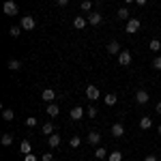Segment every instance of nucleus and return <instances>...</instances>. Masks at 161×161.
Instances as JSON below:
<instances>
[{
  "instance_id": "nucleus-1",
  "label": "nucleus",
  "mask_w": 161,
  "mask_h": 161,
  "mask_svg": "<svg viewBox=\"0 0 161 161\" xmlns=\"http://www.w3.org/2000/svg\"><path fill=\"white\" fill-rule=\"evenodd\" d=\"M2 11H4V15H17V4L13 2V0H7L4 4H2Z\"/></svg>"
},
{
  "instance_id": "nucleus-2",
  "label": "nucleus",
  "mask_w": 161,
  "mask_h": 161,
  "mask_svg": "<svg viewBox=\"0 0 161 161\" xmlns=\"http://www.w3.org/2000/svg\"><path fill=\"white\" fill-rule=\"evenodd\" d=\"M22 30H35V26H37V22H35V17L32 15H26V17H22Z\"/></svg>"
},
{
  "instance_id": "nucleus-3",
  "label": "nucleus",
  "mask_w": 161,
  "mask_h": 161,
  "mask_svg": "<svg viewBox=\"0 0 161 161\" xmlns=\"http://www.w3.org/2000/svg\"><path fill=\"white\" fill-rule=\"evenodd\" d=\"M112 136L114 137H123L125 136V125L123 123H114L112 125Z\"/></svg>"
},
{
  "instance_id": "nucleus-4",
  "label": "nucleus",
  "mask_w": 161,
  "mask_h": 161,
  "mask_svg": "<svg viewBox=\"0 0 161 161\" xmlns=\"http://www.w3.org/2000/svg\"><path fill=\"white\" fill-rule=\"evenodd\" d=\"M148 92L146 90H137L136 92V103H140V105H144V103H148Z\"/></svg>"
},
{
  "instance_id": "nucleus-5",
  "label": "nucleus",
  "mask_w": 161,
  "mask_h": 161,
  "mask_svg": "<svg viewBox=\"0 0 161 161\" xmlns=\"http://www.w3.org/2000/svg\"><path fill=\"white\" fill-rule=\"evenodd\" d=\"M86 142L88 144H92V146H99V142H101V136L97 133V131H90L86 136Z\"/></svg>"
},
{
  "instance_id": "nucleus-6",
  "label": "nucleus",
  "mask_w": 161,
  "mask_h": 161,
  "mask_svg": "<svg viewBox=\"0 0 161 161\" xmlns=\"http://www.w3.org/2000/svg\"><path fill=\"white\" fill-rule=\"evenodd\" d=\"M86 97L90 101H97L99 99V88L97 86H86Z\"/></svg>"
},
{
  "instance_id": "nucleus-7",
  "label": "nucleus",
  "mask_w": 161,
  "mask_h": 161,
  "mask_svg": "<svg viewBox=\"0 0 161 161\" xmlns=\"http://www.w3.org/2000/svg\"><path fill=\"white\" fill-rule=\"evenodd\" d=\"M137 30H140V19H129V22H127V32L133 35Z\"/></svg>"
},
{
  "instance_id": "nucleus-8",
  "label": "nucleus",
  "mask_w": 161,
  "mask_h": 161,
  "mask_svg": "<svg viewBox=\"0 0 161 161\" xmlns=\"http://www.w3.org/2000/svg\"><path fill=\"white\" fill-rule=\"evenodd\" d=\"M41 97H43V101H45V103H52V101L56 99V92H54L52 88H45V90L41 92Z\"/></svg>"
},
{
  "instance_id": "nucleus-9",
  "label": "nucleus",
  "mask_w": 161,
  "mask_h": 161,
  "mask_svg": "<svg viewBox=\"0 0 161 161\" xmlns=\"http://www.w3.org/2000/svg\"><path fill=\"white\" fill-rule=\"evenodd\" d=\"M47 116H52V118H56L58 114H60V108H58V103H47Z\"/></svg>"
},
{
  "instance_id": "nucleus-10",
  "label": "nucleus",
  "mask_w": 161,
  "mask_h": 161,
  "mask_svg": "<svg viewBox=\"0 0 161 161\" xmlns=\"http://www.w3.org/2000/svg\"><path fill=\"white\" fill-rule=\"evenodd\" d=\"M82 116H84V110H82L80 105L71 108V120H82Z\"/></svg>"
},
{
  "instance_id": "nucleus-11",
  "label": "nucleus",
  "mask_w": 161,
  "mask_h": 161,
  "mask_svg": "<svg viewBox=\"0 0 161 161\" xmlns=\"http://www.w3.org/2000/svg\"><path fill=\"white\" fill-rule=\"evenodd\" d=\"M118 62H120L123 67H127V64L131 62V52H120V54H118Z\"/></svg>"
},
{
  "instance_id": "nucleus-12",
  "label": "nucleus",
  "mask_w": 161,
  "mask_h": 161,
  "mask_svg": "<svg viewBox=\"0 0 161 161\" xmlns=\"http://www.w3.org/2000/svg\"><path fill=\"white\" fill-rule=\"evenodd\" d=\"M101 22H103L101 13H90V15H88V24H92V26H99Z\"/></svg>"
},
{
  "instance_id": "nucleus-13",
  "label": "nucleus",
  "mask_w": 161,
  "mask_h": 161,
  "mask_svg": "<svg viewBox=\"0 0 161 161\" xmlns=\"http://www.w3.org/2000/svg\"><path fill=\"white\" fill-rule=\"evenodd\" d=\"M108 52L116 56V54H120L123 50H120V45H118V41H110V43H108Z\"/></svg>"
},
{
  "instance_id": "nucleus-14",
  "label": "nucleus",
  "mask_w": 161,
  "mask_h": 161,
  "mask_svg": "<svg viewBox=\"0 0 161 161\" xmlns=\"http://www.w3.org/2000/svg\"><path fill=\"white\" fill-rule=\"evenodd\" d=\"M41 129H43V133H45V136H47V137H50V136H54V133H56V129H54V125H52L50 120H47V123L43 125Z\"/></svg>"
},
{
  "instance_id": "nucleus-15",
  "label": "nucleus",
  "mask_w": 161,
  "mask_h": 161,
  "mask_svg": "<svg viewBox=\"0 0 161 161\" xmlns=\"http://www.w3.org/2000/svg\"><path fill=\"white\" fill-rule=\"evenodd\" d=\"M47 144H50L52 148L60 146V136H58V133H54V136H50V137H47Z\"/></svg>"
},
{
  "instance_id": "nucleus-16",
  "label": "nucleus",
  "mask_w": 161,
  "mask_h": 161,
  "mask_svg": "<svg viewBox=\"0 0 161 161\" xmlns=\"http://www.w3.org/2000/svg\"><path fill=\"white\" fill-rule=\"evenodd\" d=\"M116 15H118V19H127V22H129V17H131V15H129V9H127V7H120Z\"/></svg>"
},
{
  "instance_id": "nucleus-17",
  "label": "nucleus",
  "mask_w": 161,
  "mask_h": 161,
  "mask_svg": "<svg viewBox=\"0 0 161 161\" xmlns=\"http://www.w3.org/2000/svg\"><path fill=\"white\" fill-rule=\"evenodd\" d=\"M86 24H88V19H84L82 15H80V17H75V19H73V26L77 28V30H82V28H84Z\"/></svg>"
},
{
  "instance_id": "nucleus-18",
  "label": "nucleus",
  "mask_w": 161,
  "mask_h": 161,
  "mask_svg": "<svg viewBox=\"0 0 161 161\" xmlns=\"http://www.w3.org/2000/svg\"><path fill=\"white\" fill-rule=\"evenodd\" d=\"M150 125H153V120H150L148 116H142V118H140V129L146 131V129H150Z\"/></svg>"
},
{
  "instance_id": "nucleus-19",
  "label": "nucleus",
  "mask_w": 161,
  "mask_h": 161,
  "mask_svg": "<svg viewBox=\"0 0 161 161\" xmlns=\"http://www.w3.org/2000/svg\"><path fill=\"white\" fill-rule=\"evenodd\" d=\"M7 67H9V69H11V71H19V69H22V62H19V60H15V58H11V60H9V64H7Z\"/></svg>"
},
{
  "instance_id": "nucleus-20",
  "label": "nucleus",
  "mask_w": 161,
  "mask_h": 161,
  "mask_svg": "<svg viewBox=\"0 0 161 161\" xmlns=\"http://www.w3.org/2000/svg\"><path fill=\"white\" fill-rule=\"evenodd\" d=\"M19 150H22L24 155H30V140H22V144H19Z\"/></svg>"
},
{
  "instance_id": "nucleus-21",
  "label": "nucleus",
  "mask_w": 161,
  "mask_h": 161,
  "mask_svg": "<svg viewBox=\"0 0 161 161\" xmlns=\"http://www.w3.org/2000/svg\"><path fill=\"white\" fill-rule=\"evenodd\" d=\"M103 101H105V105H116V95H114V92H108Z\"/></svg>"
},
{
  "instance_id": "nucleus-22",
  "label": "nucleus",
  "mask_w": 161,
  "mask_h": 161,
  "mask_svg": "<svg viewBox=\"0 0 161 161\" xmlns=\"http://www.w3.org/2000/svg\"><path fill=\"white\" fill-rule=\"evenodd\" d=\"M0 142H2V146H11V142H13V136H11V133H4V136L0 137Z\"/></svg>"
},
{
  "instance_id": "nucleus-23",
  "label": "nucleus",
  "mask_w": 161,
  "mask_h": 161,
  "mask_svg": "<svg viewBox=\"0 0 161 161\" xmlns=\"http://www.w3.org/2000/svg\"><path fill=\"white\" fill-rule=\"evenodd\" d=\"M161 50V41L159 39H150V52H159Z\"/></svg>"
},
{
  "instance_id": "nucleus-24",
  "label": "nucleus",
  "mask_w": 161,
  "mask_h": 161,
  "mask_svg": "<svg viewBox=\"0 0 161 161\" xmlns=\"http://www.w3.org/2000/svg\"><path fill=\"white\" fill-rule=\"evenodd\" d=\"M2 118H4V120H13V118H15V112L9 110V108H7V110H2Z\"/></svg>"
},
{
  "instance_id": "nucleus-25",
  "label": "nucleus",
  "mask_w": 161,
  "mask_h": 161,
  "mask_svg": "<svg viewBox=\"0 0 161 161\" xmlns=\"http://www.w3.org/2000/svg\"><path fill=\"white\" fill-rule=\"evenodd\" d=\"M95 157H97V159H105V157H110V155H108V150H105V148H101V146H99V148L95 150Z\"/></svg>"
},
{
  "instance_id": "nucleus-26",
  "label": "nucleus",
  "mask_w": 161,
  "mask_h": 161,
  "mask_svg": "<svg viewBox=\"0 0 161 161\" xmlns=\"http://www.w3.org/2000/svg\"><path fill=\"white\" fill-rule=\"evenodd\" d=\"M108 161H123V153H118V150H114V153H110V157H108Z\"/></svg>"
},
{
  "instance_id": "nucleus-27",
  "label": "nucleus",
  "mask_w": 161,
  "mask_h": 161,
  "mask_svg": "<svg viewBox=\"0 0 161 161\" xmlns=\"http://www.w3.org/2000/svg\"><path fill=\"white\" fill-rule=\"evenodd\" d=\"M19 32H22V26H11V30H9V35H11L13 39L19 37Z\"/></svg>"
},
{
  "instance_id": "nucleus-28",
  "label": "nucleus",
  "mask_w": 161,
  "mask_h": 161,
  "mask_svg": "<svg viewBox=\"0 0 161 161\" xmlns=\"http://www.w3.org/2000/svg\"><path fill=\"white\" fill-rule=\"evenodd\" d=\"M24 123H26V127H30V129H32V127H37V118H35V116H28Z\"/></svg>"
},
{
  "instance_id": "nucleus-29",
  "label": "nucleus",
  "mask_w": 161,
  "mask_h": 161,
  "mask_svg": "<svg viewBox=\"0 0 161 161\" xmlns=\"http://www.w3.org/2000/svg\"><path fill=\"white\" fill-rule=\"evenodd\" d=\"M80 142H82V140H80V136H73L71 140H69V144H71L73 148H77V146H80Z\"/></svg>"
},
{
  "instance_id": "nucleus-30",
  "label": "nucleus",
  "mask_w": 161,
  "mask_h": 161,
  "mask_svg": "<svg viewBox=\"0 0 161 161\" xmlns=\"http://www.w3.org/2000/svg\"><path fill=\"white\" fill-rule=\"evenodd\" d=\"M92 9V2L90 0H82V11H90Z\"/></svg>"
},
{
  "instance_id": "nucleus-31",
  "label": "nucleus",
  "mask_w": 161,
  "mask_h": 161,
  "mask_svg": "<svg viewBox=\"0 0 161 161\" xmlns=\"http://www.w3.org/2000/svg\"><path fill=\"white\" fill-rule=\"evenodd\" d=\"M153 69H157V71H161V56H157V58L153 60Z\"/></svg>"
},
{
  "instance_id": "nucleus-32",
  "label": "nucleus",
  "mask_w": 161,
  "mask_h": 161,
  "mask_svg": "<svg viewBox=\"0 0 161 161\" xmlns=\"http://www.w3.org/2000/svg\"><path fill=\"white\" fill-rule=\"evenodd\" d=\"M86 114H88V118H95V116H97V110H95V105H90V108L86 110Z\"/></svg>"
},
{
  "instance_id": "nucleus-33",
  "label": "nucleus",
  "mask_w": 161,
  "mask_h": 161,
  "mask_svg": "<svg viewBox=\"0 0 161 161\" xmlns=\"http://www.w3.org/2000/svg\"><path fill=\"white\" fill-rule=\"evenodd\" d=\"M54 159V157H52L50 153H45V155H41V161H52Z\"/></svg>"
},
{
  "instance_id": "nucleus-34",
  "label": "nucleus",
  "mask_w": 161,
  "mask_h": 161,
  "mask_svg": "<svg viewBox=\"0 0 161 161\" xmlns=\"http://www.w3.org/2000/svg\"><path fill=\"white\" fill-rule=\"evenodd\" d=\"M24 161H37L35 155H24Z\"/></svg>"
},
{
  "instance_id": "nucleus-35",
  "label": "nucleus",
  "mask_w": 161,
  "mask_h": 161,
  "mask_svg": "<svg viewBox=\"0 0 161 161\" xmlns=\"http://www.w3.org/2000/svg\"><path fill=\"white\" fill-rule=\"evenodd\" d=\"M56 4H58V7H67V4H69V0H58Z\"/></svg>"
},
{
  "instance_id": "nucleus-36",
  "label": "nucleus",
  "mask_w": 161,
  "mask_h": 161,
  "mask_svg": "<svg viewBox=\"0 0 161 161\" xmlns=\"http://www.w3.org/2000/svg\"><path fill=\"white\" fill-rule=\"evenodd\" d=\"M144 161H159V159H157L155 155H148V157H146V159H144Z\"/></svg>"
},
{
  "instance_id": "nucleus-37",
  "label": "nucleus",
  "mask_w": 161,
  "mask_h": 161,
  "mask_svg": "<svg viewBox=\"0 0 161 161\" xmlns=\"http://www.w3.org/2000/svg\"><path fill=\"white\" fill-rule=\"evenodd\" d=\"M155 110H157V114H161V101L157 103V105H155Z\"/></svg>"
},
{
  "instance_id": "nucleus-38",
  "label": "nucleus",
  "mask_w": 161,
  "mask_h": 161,
  "mask_svg": "<svg viewBox=\"0 0 161 161\" xmlns=\"http://www.w3.org/2000/svg\"><path fill=\"white\" fill-rule=\"evenodd\" d=\"M159 136H161V125H159Z\"/></svg>"
}]
</instances>
